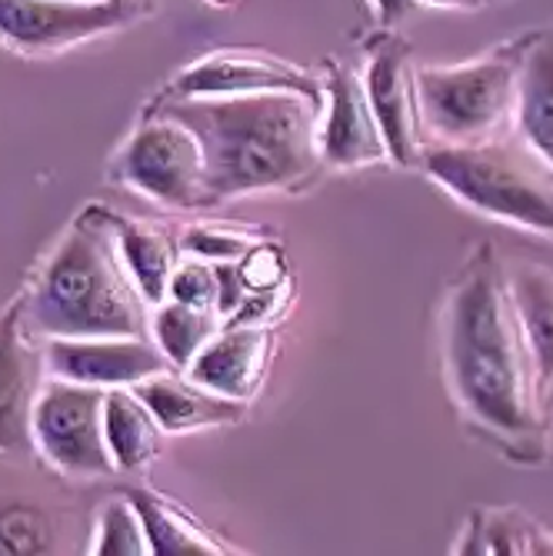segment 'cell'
<instances>
[{
    "instance_id": "7402d4cb",
    "label": "cell",
    "mask_w": 553,
    "mask_h": 556,
    "mask_svg": "<svg viewBox=\"0 0 553 556\" xmlns=\"http://www.w3.org/2000/svg\"><path fill=\"white\" fill-rule=\"evenodd\" d=\"M454 553H553V536L520 510H480Z\"/></svg>"
},
{
    "instance_id": "603a6c76",
    "label": "cell",
    "mask_w": 553,
    "mask_h": 556,
    "mask_svg": "<svg viewBox=\"0 0 553 556\" xmlns=\"http://www.w3.org/2000/svg\"><path fill=\"white\" fill-rule=\"evenodd\" d=\"M90 553L97 556H143L150 553L140 514L127 493H117L104 503L97 517V536L90 543Z\"/></svg>"
},
{
    "instance_id": "83f0119b",
    "label": "cell",
    "mask_w": 553,
    "mask_h": 556,
    "mask_svg": "<svg viewBox=\"0 0 553 556\" xmlns=\"http://www.w3.org/2000/svg\"><path fill=\"white\" fill-rule=\"evenodd\" d=\"M374 8H377L380 21L393 24V21H400V17H407V14H411L414 0H374Z\"/></svg>"
},
{
    "instance_id": "30bf717a",
    "label": "cell",
    "mask_w": 553,
    "mask_h": 556,
    "mask_svg": "<svg viewBox=\"0 0 553 556\" xmlns=\"http://www.w3.org/2000/svg\"><path fill=\"white\" fill-rule=\"evenodd\" d=\"M364 84L384 130L390 161L400 167H420L427 157V124L420 111L411 43L400 37L380 40L364 71Z\"/></svg>"
},
{
    "instance_id": "5bb4252c",
    "label": "cell",
    "mask_w": 553,
    "mask_h": 556,
    "mask_svg": "<svg viewBox=\"0 0 553 556\" xmlns=\"http://www.w3.org/2000/svg\"><path fill=\"white\" fill-rule=\"evenodd\" d=\"M274 346L277 337L271 327H221V333L197 353L184 374L230 400L247 403L267 380Z\"/></svg>"
},
{
    "instance_id": "484cf974",
    "label": "cell",
    "mask_w": 553,
    "mask_h": 556,
    "mask_svg": "<svg viewBox=\"0 0 553 556\" xmlns=\"http://www.w3.org/2000/svg\"><path fill=\"white\" fill-rule=\"evenodd\" d=\"M240 274H243L250 290H267V287H277V283L290 280L284 250L277 243H267V240H261L257 247L247 250V257L240 261Z\"/></svg>"
},
{
    "instance_id": "3957f363",
    "label": "cell",
    "mask_w": 553,
    "mask_h": 556,
    "mask_svg": "<svg viewBox=\"0 0 553 556\" xmlns=\"http://www.w3.org/2000/svg\"><path fill=\"white\" fill-rule=\"evenodd\" d=\"M24 317L40 340L150 337V303L124 264L114 211H80L24 290Z\"/></svg>"
},
{
    "instance_id": "ac0fdd59",
    "label": "cell",
    "mask_w": 553,
    "mask_h": 556,
    "mask_svg": "<svg viewBox=\"0 0 553 556\" xmlns=\"http://www.w3.org/2000/svg\"><path fill=\"white\" fill-rule=\"evenodd\" d=\"M104 437L117 473H134L154 464L164 450V430L147 403L130 387L108 390L104 400Z\"/></svg>"
},
{
    "instance_id": "cb8c5ba5",
    "label": "cell",
    "mask_w": 553,
    "mask_h": 556,
    "mask_svg": "<svg viewBox=\"0 0 553 556\" xmlns=\"http://www.w3.org/2000/svg\"><path fill=\"white\" fill-rule=\"evenodd\" d=\"M267 240V233H257L240 224H193L180 237V250L190 257L224 264V261H243L250 247Z\"/></svg>"
},
{
    "instance_id": "d4e9b609",
    "label": "cell",
    "mask_w": 553,
    "mask_h": 556,
    "mask_svg": "<svg viewBox=\"0 0 553 556\" xmlns=\"http://www.w3.org/2000/svg\"><path fill=\"white\" fill-rule=\"evenodd\" d=\"M167 300H177V303H187V307L217 314V270H214V264L190 257V254H180V261L174 267V277H171Z\"/></svg>"
},
{
    "instance_id": "7a4b0ae2",
    "label": "cell",
    "mask_w": 553,
    "mask_h": 556,
    "mask_svg": "<svg viewBox=\"0 0 553 556\" xmlns=\"http://www.w3.org/2000/svg\"><path fill=\"white\" fill-rule=\"evenodd\" d=\"M321 111V100L274 90L161 100L147 108V117L161 114L197 134L208 161V190L221 207L234 197L314 184L324 170Z\"/></svg>"
},
{
    "instance_id": "8992f818",
    "label": "cell",
    "mask_w": 553,
    "mask_h": 556,
    "mask_svg": "<svg viewBox=\"0 0 553 556\" xmlns=\"http://www.w3.org/2000/svg\"><path fill=\"white\" fill-rule=\"evenodd\" d=\"M111 180L167 211L214 207L204 147L193 130L161 114H150L124 140L111 161Z\"/></svg>"
},
{
    "instance_id": "f546056e",
    "label": "cell",
    "mask_w": 553,
    "mask_h": 556,
    "mask_svg": "<svg viewBox=\"0 0 553 556\" xmlns=\"http://www.w3.org/2000/svg\"><path fill=\"white\" fill-rule=\"evenodd\" d=\"M214 4H230V0H214Z\"/></svg>"
},
{
    "instance_id": "4fadbf2b",
    "label": "cell",
    "mask_w": 553,
    "mask_h": 556,
    "mask_svg": "<svg viewBox=\"0 0 553 556\" xmlns=\"http://www.w3.org/2000/svg\"><path fill=\"white\" fill-rule=\"evenodd\" d=\"M43 346L27 327L24 293L0 314V453H27L34 400L43 387Z\"/></svg>"
},
{
    "instance_id": "6da1fadb",
    "label": "cell",
    "mask_w": 553,
    "mask_h": 556,
    "mask_svg": "<svg viewBox=\"0 0 553 556\" xmlns=\"http://www.w3.org/2000/svg\"><path fill=\"white\" fill-rule=\"evenodd\" d=\"M440 337L461 414L507 457L537 464L543 457V390L511 274L493 243H477L450 280Z\"/></svg>"
},
{
    "instance_id": "44dd1931",
    "label": "cell",
    "mask_w": 553,
    "mask_h": 556,
    "mask_svg": "<svg viewBox=\"0 0 553 556\" xmlns=\"http://www.w3.org/2000/svg\"><path fill=\"white\" fill-rule=\"evenodd\" d=\"M224 327V317L214 311H197L177 300H164L161 307L150 314V337L164 350L174 370H187L193 357L204 350Z\"/></svg>"
},
{
    "instance_id": "277c9868",
    "label": "cell",
    "mask_w": 553,
    "mask_h": 556,
    "mask_svg": "<svg viewBox=\"0 0 553 556\" xmlns=\"http://www.w3.org/2000/svg\"><path fill=\"white\" fill-rule=\"evenodd\" d=\"M420 167L470 211L553 237V167L524 137L443 143L427 150Z\"/></svg>"
},
{
    "instance_id": "ffe728a7",
    "label": "cell",
    "mask_w": 553,
    "mask_h": 556,
    "mask_svg": "<svg viewBox=\"0 0 553 556\" xmlns=\"http://www.w3.org/2000/svg\"><path fill=\"white\" fill-rule=\"evenodd\" d=\"M511 290L533 350L540 390L546 393L553 387V274L524 264L511 274Z\"/></svg>"
},
{
    "instance_id": "d6986e66",
    "label": "cell",
    "mask_w": 553,
    "mask_h": 556,
    "mask_svg": "<svg viewBox=\"0 0 553 556\" xmlns=\"http://www.w3.org/2000/svg\"><path fill=\"white\" fill-rule=\"evenodd\" d=\"M124 493L134 500L140 523H143L147 546L154 556H217V553H224V546L167 496H161L154 490H143V486H134Z\"/></svg>"
},
{
    "instance_id": "f1b7e54d",
    "label": "cell",
    "mask_w": 553,
    "mask_h": 556,
    "mask_svg": "<svg viewBox=\"0 0 553 556\" xmlns=\"http://www.w3.org/2000/svg\"><path fill=\"white\" fill-rule=\"evenodd\" d=\"M424 4H433V8H467L474 0H424Z\"/></svg>"
},
{
    "instance_id": "4dcf8cb0",
    "label": "cell",
    "mask_w": 553,
    "mask_h": 556,
    "mask_svg": "<svg viewBox=\"0 0 553 556\" xmlns=\"http://www.w3.org/2000/svg\"><path fill=\"white\" fill-rule=\"evenodd\" d=\"M134 4H140V8H143V4H147V0H134Z\"/></svg>"
},
{
    "instance_id": "4316f807",
    "label": "cell",
    "mask_w": 553,
    "mask_h": 556,
    "mask_svg": "<svg viewBox=\"0 0 553 556\" xmlns=\"http://www.w3.org/2000/svg\"><path fill=\"white\" fill-rule=\"evenodd\" d=\"M217 270V314L227 320L247 296V280L240 274V261H224V264H214Z\"/></svg>"
},
{
    "instance_id": "9c48e42d",
    "label": "cell",
    "mask_w": 553,
    "mask_h": 556,
    "mask_svg": "<svg viewBox=\"0 0 553 556\" xmlns=\"http://www.w3.org/2000/svg\"><path fill=\"white\" fill-rule=\"evenodd\" d=\"M304 93L324 104V80L290 61L257 54V50H214L184 67L150 104L187 97H240V93Z\"/></svg>"
},
{
    "instance_id": "2e32d148",
    "label": "cell",
    "mask_w": 553,
    "mask_h": 556,
    "mask_svg": "<svg viewBox=\"0 0 553 556\" xmlns=\"http://www.w3.org/2000/svg\"><path fill=\"white\" fill-rule=\"evenodd\" d=\"M114 227H117V243L124 264L134 277V283L140 287L143 300L150 303V311L161 307L171 290V277L174 267L180 261V240L171 227L154 224V220H130L114 214Z\"/></svg>"
},
{
    "instance_id": "9a60e30c",
    "label": "cell",
    "mask_w": 553,
    "mask_h": 556,
    "mask_svg": "<svg viewBox=\"0 0 553 556\" xmlns=\"http://www.w3.org/2000/svg\"><path fill=\"white\" fill-rule=\"evenodd\" d=\"M147 410L158 417L164 433H190L211 427H234L247 417V403L230 400L180 370H164L130 387Z\"/></svg>"
},
{
    "instance_id": "52a82bcc",
    "label": "cell",
    "mask_w": 553,
    "mask_h": 556,
    "mask_svg": "<svg viewBox=\"0 0 553 556\" xmlns=\"http://www.w3.org/2000/svg\"><path fill=\"white\" fill-rule=\"evenodd\" d=\"M104 400L108 390L100 387L61 377L43 380L30 414V440L58 473L71 480L117 473L104 437Z\"/></svg>"
},
{
    "instance_id": "e0dca14e",
    "label": "cell",
    "mask_w": 553,
    "mask_h": 556,
    "mask_svg": "<svg viewBox=\"0 0 553 556\" xmlns=\"http://www.w3.org/2000/svg\"><path fill=\"white\" fill-rule=\"evenodd\" d=\"M517 130L553 167V30L524 40Z\"/></svg>"
},
{
    "instance_id": "5b68a950",
    "label": "cell",
    "mask_w": 553,
    "mask_h": 556,
    "mask_svg": "<svg viewBox=\"0 0 553 556\" xmlns=\"http://www.w3.org/2000/svg\"><path fill=\"white\" fill-rule=\"evenodd\" d=\"M524 40L490 50L457 67L417 71V93L427 134L443 143H483L507 137L517 124Z\"/></svg>"
},
{
    "instance_id": "ba28073f",
    "label": "cell",
    "mask_w": 553,
    "mask_h": 556,
    "mask_svg": "<svg viewBox=\"0 0 553 556\" xmlns=\"http://www.w3.org/2000/svg\"><path fill=\"white\" fill-rule=\"evenodd\" d=\"M134 0H0V40L24 54L67 50L140 17Z\"/></svg>"
},
{
    "instance_id": "8fae6325",
    "label": "cell",
    "mask_w": 553,
    "mask_h": 556,
    "mask_svg": "<svg viewBox=\"0 0 553 556\" xmlns=\"http://www.w3.org/2000/svg\"><path fill=\"white\" fill-rule=\"evenodd\" d=\"M321 157L324 167H337V170H357L390 161L364 74L343 61H327L324 111H321Z\"/></svg>"
},
{
    "instance_id": "7c38bea8",
    "label": "cell",
    "mask_w": 553,
    "mask_h": 556,
    "mask_svg": "<svg viewBox=\"0 0 553 556\" xmlns=\"http://www.w3.org/2000/svg\"><path fill=\"white\" fill-rule=\"evenodd\" d=\"M43 364L47 377L100 390L134 387L174 370L154 337H50L43 340Z\"/></svg>"
}]
</instances>
